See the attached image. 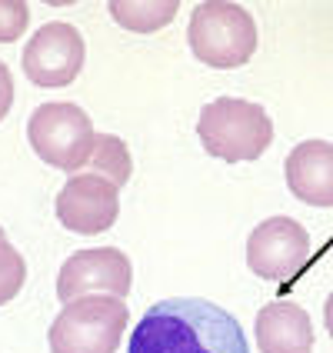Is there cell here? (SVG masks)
<instances>
[{
	"mask_svg": "<svg viewBox=\"0 0 333 353\" xmlns=\"http://www.w3.org/2000/svg\"><path fill=\"white\" fill-rule=\"evenodd\" d=\"M310 256V234L294 216L263 220L247 240V263L260 280H287L303 270Z\"/></svg>",
	"mask_w": 333,
	"mask_h": 353,
	"instance_id": "8",
	"label": "cell"
},
{
	"mask_svg": "<svg viewBox=\"0 0 333 353\" xmlns=\"http://www.w3.org/2000/svg\"><path fill=\"white\" fill-rule=\"evenodd\" d=\"M287 187L296 200L310 207H333V143L303 140L283 163Z\"/></svg>",
	"mask_w": 333,
	"mask_h": 353,
	"instance_id": "10",
	"label": "cell"
},
{
	"mask_svg": "<svg viewBox=\"0 0 333 353\" xmlns=\"http://www.w3.org/2000/svg\"><path fill=\"white\" fill-rule=\"evenodd\" d=\"M130 323L120 296H80L70 300L50 323V353H117Z\"/></svg>",
	"mask_w": 333,
	"mask_h": 353,
	"instance_id": "4",
	"label": "cell"
},
{
	"mask_svg": "<svg viewBox=\"0 0 333 353\" xmlns=\"http://www.w3.org/2000/svg\"><path fill=\"white\" fill-rule=\"evenodd\" d=\"M180 14L176 0H110V17L130 34H154Z\"/></svg>",
	"mask_w": 333,
	"mask_h": 353,
	"instance_id": "12",
	"label": "cell"
},
{
	"mask_svg": "<svg viewBox=\"0 0 333 353\" xmlns=\"http://www.w3.org/2000/svg\"><path fill=\"white\" fill-rule=\"evenodd\" d=\"M0 236H3V227H0Z\"/></svg>",
	"mask_w": 333,
	"mask_h": 353,
	"instance_id": "18",
	"label": "cell"
},
{
	"mask_svg": "<svg viewBox=\"0 0 333 353\" xmlns=\"http://www.w3.org/2000/svg\"><path fill=\"white\" fill-rule=\"evenodd\" d=\"M323 323H327V334L333 336V294L327 296V303H323Z\"/></svg>",
	"mask_w": 333,
	"mask_h": 353,
	"instance_id": "17",
	"label": "cell"
},
{
	"mask_svg": "<svg viewBox=\"0 0 333 353\" xmlns=\"http://www.w3.org/2000/svg\"><path fill=\"white\" fill-rule=\"evenodd\" d=\"M196 137L210 157L243 163V160H256L267 154V147L274 143V120L260 103L220 97L200 110Z\"/></svg>",
	"mask_w": 333,
	"mask_h": 353,
	"instance_id": "2",
	"label": "cell"
},
{
	"mask_svg": "<svg viewBox=\"0 0 333 353\" xmlns=\"http://www.w3.org/2000/svg\"><path fill=\"white\" fill-rule=\"evenodd\" d=\"M256 347L260 353H310L314 350V323L303 307L290 300L267 303L256 314Z\"/></svg>",
	"mask_w": 333,
	"mask_h": 353,
	"instance_id": "11",
	"label": "cell"
},
{
	"mask_svg": "<svg viewBox=\"0 0 333 353\" xmlns=\"http://www.w3.org/2000/svg\"><path fill=\"white\" fill-rule=\"evenodd\" d=\"M134 287V267L127 254L117 247H97V250H80L70 260H63L57 276L60 300H80V296H123Z\"/></svg>",
	"mask_w": 333,
	"mask_h": 353,
	"instance_id": "6",
	"label": "cell"
},
{
	"mask_svg": "<svg viewBox=\"0 0 333 353\" xmlns=\"http://www.w3.org/2000/svg\"><path fill=\"white\" fill-rule=\"evenodd\" d=\"M190 50L200 63L216 70L243 67L256 50V23L247 7L227 0H207L194 7V17L187 27Z\"/></svg>",
	"mask_w": 333,
	"mask_h": 353,
	"instance_id": "3",
	"label": "cell"
},
{
	"mask_svg": "<svg viewBox=\"0 0 333 353\" xmlns=\"http://www.w3.org/2000/svg\"><path fill=\"white\" fill-rule=\"evenodd\" d=\"M130 170H134L130 150H127V143L120 137H114V134H97L90 157H87V163L80 167V174L107 176L114 187H123V183L130 180Z\"/></svg>",
	"mask_w": 333,
	"mask_h": 353,
	"instance_id": "13",
	"label": "cell"
},
{
	"mask_svg": "<svg viewBox=\"0 0 333 353\" xmlns=\"http://www.w3.org/2000/svg\"><path fill=\"white\" fill-rule=\"evenodd\" d=\"M27 140L43 163L67 174H80L97 134L77 103H40L27 120Z\"/></svg>",
	"mask_w": 333,
	"mask_h": 353,
	"instance_id": "5",
	"label": "cell"
},
{
	"mask_svg": "<svg viewBox=\"0 0 333 353\" xmlns=\"http://www.w3.org/2000/svg\"><path fill=\"white\" fill-rule=\"evenodd\" d=\"M120 187H114L107 176L97 174H74L63 190L57 194V216L60 223L74 234L94 236L114 227L120 214Z\"/></svg>",
	"mask_w": 333,
	"mask_h": 353,
	"instance_id": "9",
	"label": "cell"
},
{
	"mask_svg": "<svg viewBox=\"0 0 333 353\" xmlns=\"http://www.w3.org/2000/svg\"><path fill=\"white\" fill-rule=\"evenodd\" d=\"M30 7L23 0H0V43H10L20 34H27Z\"/></svg>",
	"mask_w": 333,
	"mask_h": 353,
	"instance_id": "15",
	"label": "cell"
},
{
	"mask_svg": "<svg viewBox=\"0 0 333 353\" xmlns=\"http://www.w3.org/2000/svg\"><path fill=\"white\" fill-rule=\"evenodd\" d=\"M10 103H14V77H10L7 63L0 60V120L10 114Z\"/></svg>",
	"mask_w": 333,
	"mask_h": 353,
	"instance_id": "16",
	"label": "cell"
},
{
	"mask_svg": "<svg viewBox=\"0 0 333 353\" xmlns=\"http://www.w3.org/2000/svg\"><path fill=\"white\" fill-rule=\"evenodd\" d=\"M127 353H250L234 314L210 300H160L130 334Z\"/></svg>",
	"mask_w": 333,
	"mask_h": 353,
	"instance_id": "1",
	"label": "cell"
},
{
	"mask_svg": "<svg viewBox=\"0 0 333 353\" xmlns=\"http://www.w3.org/2000/svg\"><path fill=\"white\" fill-rule=\"evenodd\" d=\"M87 47L77 27L43 23L23 47V74L34 87H70L83 70Z\"/></svg>",
	"mask_w": 333,
	"mask_h": 353,
	"instance_id": "7",
	"label": "cell"
},
{
	"mask_svg": "<svg viewBox=\"0 0 333 353\" xmlns=\"http://www.w3.org/2000/svg\"><path fill=\"white\" fill-rule=\"evenodd\" d=\"M23 280H27V263H23V256L7 243V236H0V307L20 294Z\"/></svg>",
	"mask_w": 333,
	"mask_h": 353,
	"instance_id": "14",
	"label": "cell"
}]
</instances>
